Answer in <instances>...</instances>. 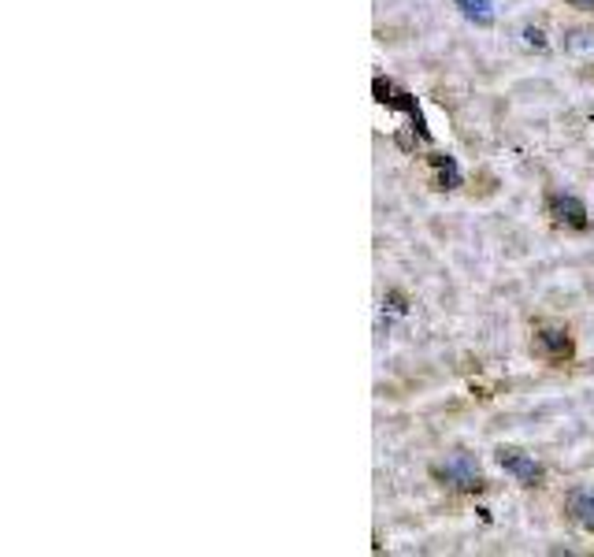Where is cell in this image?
Segmentation results:
<instances>
[{"label": "cell", "mask_w": 594, "mask_h": 557, "mask_svg": "<svg viewBox=\"0 0 594 557\" xmlns=\"http://www.w3.org/2000/svg\"><path fill=\"white\" fill-rule=\"evenodd\" d=\"M431 476L439 479L443 487L461 490V494H476V490H483V487H487V479H483V472H480V464H476L472 457H464V453L450 457L446 464H434Z\"/></svg>", "instance_id": "cell-1"}, {"label": "cell", "mask_w": 594, "mask_h": 557, "mask_svg": "<svg viewBox=\"0 0 594 557\" xmlns=\"http://www.w3.org/2000/svg\"><path fill=\"white\" fill-rule=\"evenodd\" d=\"M531 350H535V357H543L546 364H569L576 357V342L565 327H539Z\"/></svg>", "instance_id": "cell-2"}, {"label": "cell", "mask_w": 594, "mask_h": 557, "mask_svg": "<svg viewBox=\"0 0 594 557\" xmlns=\"http://www.w3.org/2000/svg\"><path fill=\"white\" fill-rule=\"evenodd\" d=\"M494 461L502 464V469L516 479V483H524V487H539L543 483V464L531 457V453H524V450H516V446H498V453H494Z\"/></svg>", "instance_id": "cell-3"}, {"label": "cell", "mask_w": 594, "mask_h": 557, "mask_svg": "<svg viewBox=\"0 0 594 557\" xmlns=\"http://www.w3.org/2000/svg\"><path fill=\"white\" fill-rule=\"evenodd\" d=\"M546 215L569 231H587V205L572 194H546Z\"/></svg>", "instance_id": "cell-4"}, {"label": "cell", "mask_w": 594, "mask_h": 557, "mask_svg": "<svg viewBox=\"0 0 594 557\" xmlns=\"http://www.w3.org/2000/svg\"><path fill=\"white\" fill-rule=\"evenodd\" d=\"M565 513L580 524L583 532H590V535H594V490H590V487H576V490H569V498H565Z\"/></svg>", "instance_id": "cell-5"}, {"label": "cell", "mask_w": 594, "mask_h": 557, "mask_svg": "<svg viewBox=\"0 0 594 557\" xmlns=\"http://www.w3.org/2000/svg\"><path fill=\"white\" fill-rule=\"evenodd\" d=\"M565 52L572 59H594V26H572L565 30Z\"/></svg>", "instance_id": "cell-6"}, {"label": "cell", "mask_w": 594, "mask_h": 557, "mask_svg": "<svg viewBox=\"0 0 594 557\" xmlns=\"http://www.w3.org/2000/svg\"><path fill=\"white\" fill-rule=\"evenodd\" d=\"M457 5L464 8L468 19H476L480 26H490V23H494V12H490L487 0H457Z\"/></svg>", "instance_id": "cell-7"}, {"label": "cell", "mask_w": 594, "mask_h": 557, "mask_svg": "<svg viewBox=\"0 0 594 557\" xmlns=\"http://www.w3.org/2000/svg\"><path fill=\"white\" fill-rule=\"evenodd\" d=\"M520 38H524V45H527V49L546 52V34H543L539 26H524V34H520Z\"/></svg>", "instance_id": "cell-8"}, {"label": "cell", "mask_w": 594, "mask_h": 557, "mask_svg": "<svg viewBox=\"0 0 594 557\" xmlns=\"http://www.w3.org/2000/svg\"><path fill=\"white\" fill-rule=\"evenodd\" d=\"M572 8H580V12H594V0H569Z\"/></svg>", "instance_id": "cell-9"}]
</instances>
